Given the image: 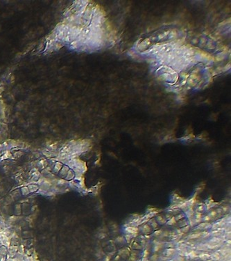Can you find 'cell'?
I'll return each instance as SVG.
<instances>
[{
	"mask_svg": "<svg viewBox=\"0 0 231 261\" xmlns=\"http://www.w3.org/2000/svg\"><path fill=\"white\" fill-rule=\"evenodd\" d=\"M6 247H2L0 248V261H6Z\"/></svg>",
	"mask_w": 231,
	"mask_h": 261,
	"instance_id": "cell-1",
	"label": "cell"
},
{
	"mask_svg": "<svg viewBox=\"0 0 231 261\" xmlns=\"http://www.w3.org/2000/svg\"><path fill=\"white\" fill-rule=\"evenodd\" d=\"M126 231L128 233H131V234H137L138 232V228L134 227V226H129L126 228Z\"/></svg>",
	"mask_w": 231,
	"mask_h": 261,
	"instance_id": "cell-2",
	"label": "cell"
},
{
	"mask_svg": "<svg viewBox=\"0 0 231 261\" xmlns=\"http://www.w3.org/2000/svg\"><path fill=\"white\" fill-rule=\"evenodd\" d=\"M143 232L145 233V234L151 232V228L149 227V225H144V227H143Z\"/></svg>",
	"mask_w": 231,
	"mask_h": 261,
	"instance_id": "cell-3",
	"label": "cell"
},
{
	"mask_svg": "<svg viewBox=\"0 0 231 261\" xmlns=\"http://www.w3.org/2000/svg\"><path fill=\"white\" fill-rule=\"evenodd\" d=\"M157 220L160 224H164V223H166V220L162 217H158Z\"/></svg>",
	"mask_w": 231,
	"mask_h": 261,
	"instance_id": "cell-4",
	"label": "cell"
},
{
	"mask_svg": "<svg viewBox=\"0 0 231 261\" xmlns=\"http://www.w3.org/2000/svg\"><path fill=\"white\" fill-rule=\"evenodd\" d=\"M176 221H176L175 218V217H173V218H170V221H167V224H168V225L175 224V223H176Z\"/></svg>",
	"mask_w": 231,
	"mask_h": 261,
	"instance_id": "cell-5",
	"label": "cell"
},
{
	"mask_svg": "<svg viewBox=\"0 0 231 261\" xmlns=\"http://www.w3.org/2000/svg\"><path fill=\"white\" fill-rule=\"evenodd\" d=\"M195 203H196V199H195V197H194V198L192 199V200L189 201L188 204L189 205H191V206H193L194 204H195Z\"/></svg>",
	"mask_w": 231,
	"mask_h": 261,
	"instance_id": "cell-6",
	"label": "cell"
},
{
	"mask_svg": "<svg viewBox=\"0 0 231 261\" xmlns=\"http://www.w3.org/2000/svg\"><path fill=\"white\" fill-rule=\"evenodd\" d=\"M187 214H188V216L189 217V218H192V216H193V215H194L193 208H190V210H188V213H187Z\"/></svg>",
	"mask_w": 231,
	"mask_h": 261,
	"instance_id": "cell-7",
	"label": "cell"
},
{
	"mask_svg": "<svg viewBox=\"0 0 231 261\" xmlns=\"http://www.w3.org/2000/svg\"><path fill=\"white\" fill-rule=\"evenodd\" d=\"M184 218V215L183 214H180V215H177L175 218L176 221L177 220H182V219Z\"/></svg>",
	"mask_w": 231,
	"mask_h": 261,
	"instance_id": "cell-8",
	"label": "cell"
},
{
	"mask_svg": "<svg viewBox=\"0 0 231 261\" xmlns=\"http://www.w3.org/2000/svg\"><path fill=\"white\" fill-rule=\"evenodd\" d=\"M208 223H203L201 224L198 225L197 228H201V229H204V228L206 227V225Z\"/></svg>",
	"mask_w": 231,
	"mask_h": 261,
	"instance_id": "cell-9",
	"label": "cell"
},
{
	"mask_svg": "<svg viewBox=\"0 0 231 261\" xmlns=\"http://www.w3.org/2000/svg\"><path fill=\"white\" fill-rule=\"evenodd\" d=\"M217 212H216V211H212V212H211V213H210L209 217L211 218H214V217H215L216 215H217Z\"/></svg>",
	"mask_w": 231,
	"mask_h": 261,
	"instance_id": "cell-10",
	"label": "cell"
},
{
	"mask_svg": "<svg viewBox=\"0 0 231 261\" xmlns=\"http://www.w3.org/2000/svg\"><path fill=\"white\" fill-rule=\"evenodd\" d=\"M201 218H202V215H201V213H197L196 215V220H201Z\"/></svg>",
	"mask_w": 231,
	"mask_h": 261,
	"instance_id": "cell-11",
	"label": "cell"
},
{
	"mask_svg": "<svg viewBox=\"0 0 231 261\" xmlns=\"http://www.w3.org/2000/svg\"><path fill=\"white\" fill-rule=\"evenodd\" d=\"M203 210H204V207L203 206L198 207V208L196 209V211L197 212H203Z\"/></svg>",
	"mask_w": 231,
	"mask_h": 261,
	"instance_id": "cell-12",
	"label": "cell"
},
{
	"mask_svg": "<svg viewBox=\"0 0 231 261\" xmlns=\"http://www.w3.org/2000/svg\"><path fill=\"white\" fill-rule=\"evenodd\" d=\"M201 236V233H197V234H194L193 236L190 237V238H198L199 236Z\"/></svg>",
	"mask_w": 231,
	"mask_h": 261,
	"instance_id": "cell-13",
	"label": "cell"
},
{
	"mask_svg": "<svg viewBox=\"0 0 231 261\" xmlns=\"http://www.w3.org/2000/svg\"><path fill=\"white\" fill-rule=\"evenodd\" d=\"M189 228H190V226H187L186 227L182 228L181 231H183V232H187V231H188Z\"/></svg>",
	"mask_w": 231,
	"mask_h": 261,
	"instance_id": "cell-14",
	"label": "cell"
},
{
	"mask_svg": "<svg viewBox=\"0 0 231 261\" xmlns=\"http://www.w3.org/2000/svg\"><path fill=\"white\" fill-rule=\"evenodd\" d=\"M161 233H162V231H161V230H159V231H156L155 232L156 236H160Z\"/></svg>",
	"mask_w": 231,
	"mask_h": 261,
	"instance_id": "cell-15",
	"label": "cell"
},
{
	"mask_svg": "<svg viewBox=\"0 0 231 261\" xmlns=\"http://www.w3.org/2000/svg\"><path fill=\"white\" fill-rule=\"evenodd\" d=\"M211 220V218H210L209 216H206L204 218V220L205 221H210V220Z\"/></svg>",
	"mask_w": 231,
	"mask_h": 261,
	"instance_id": "cell-16",
	"label": "cell"
},
{
	"mask_svg": "<svg viewBox=\"0 0 231 261\" xmlns=\"http://www.w3.org/2000/svg\"><path fill=\"white\" fill-rule=\"evenodd\" d=\"M222 210V212H227V210H229V207H224V208H223Z\"/></svg>",
	"mask_w": 231,
	"mask_h": 261,
	"instance_id": "cell-17",
	"label": "cell"
},
{
	"mask_svg": "<svg viewBox=\"0 0 231 261\" xmlns=\"http://www.w3.org/2000/svg\"><path fill=\"white\" fill-rule=\"evenodd\" d=\"M151 226H152L154 228H156L157 227V223L153 222L152 223H151Z\"/></svg>",
	"mask_w": 231,
	"mask_h": 261,
	"instance_id": "cell-18",
	"label": "cell"
},
{
	"mask_svg": "<svg viewBox=\"0 0 231 261\" xmlns=\"http://www.w3.org/2000/svg\"><path fill=\"white\" fill-rule=\"evenodd\" d=\"M216 212H217V213H222V209L219 208V209H218V210Z\"/></svg>",
	"mask_w": 231,
	"mask_h": 261,
	"instance_id": "cell-19",
	"label": "cell"
}]
</instances>
